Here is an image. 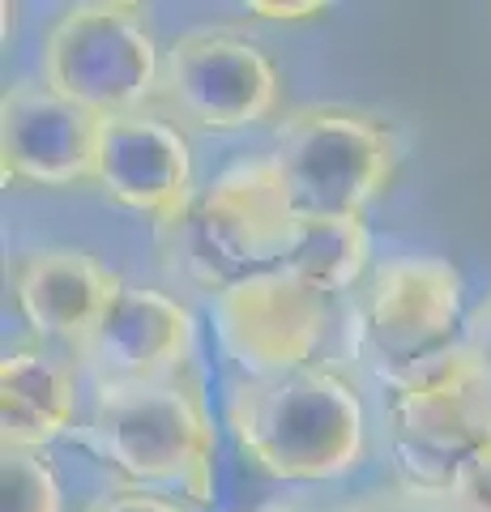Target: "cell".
<instances>
[{
    "mask_svg": "<svg viewBox=\"0 0 491 512\" xmlns=\"http://www.w3.org/2000/svg\"><path fill=\"white\" fill-rule=\"evenodd\" d=\"M257 18H269V22H304V18H321L325 5L316 0H304V5H269V0H252L248 5Z\"/></svg>",
    "mask_w": 491,
    "mask_h": 512,
    "instance_id": "21",
    "label": "cell"
},
{
    "mask_svg": "<svg viewBox=\"0 0 491 512\" xmlns=\"http://www.w3.org/2000/svg\"><path fill=\"white\" fill-rule=\"evenodd\" d=\"M274 167L299 214L363 218L398 175L402 146L389 120L359 107H295L274 133Z\"/></svg>",
    "mask_w": 491,
    "mask_h": 512,
    "instance_id": "5",
    "label": "cell"
},
{
    "mask_svg": "<svg viewBox=\"0 0 491 512\" xmlns=\"http://www.w3.org/2000/svg\"><path fill=\"white\" fill-rule=\"evenodd\" d=\"M193 355L197 320L188 303L137 282L120 286L94 333L73 350L77 372H86L94 389L180 380Z\"/></svg>",
    "mask_w": 491,
    "mask_h": 512,
    "instance_id": "10",
    "label": "cell"
},
{
    "mask_svg": "<svg viewBox=\"0 0 491 512\" xmlns=\"http://www.w3.org/2000/svg\"><path fill=\"white\" fill-rule=\"evenodd\" d=\"M103 116L60 99L43 82H13L0 103L5 180L35 188L94 184Z\"/></svg>",
    "mask_w": 491,
    "mask_h": 512,
    "instance_id": "12",
    "label": "cell"
},
{
    "mask_svg": "<svg viewBox=\"0 0 491 512\" xmlns=\"http://www.w3.org/2000/svg\"><path fill=\"white\" fill-rule=\"evenodd\" d=\"M372 265V235L363 218H342V214H299L295 248L287 265L295 278H304L329 299L351 291L363 282Z\"/></svg>",
    "mask_w": 491,
    "mask_h": 512,
    "instance_id": "15",
    "label": "cell"
},
{
    "mask_svg": "<svg viewBox=\"0 0 491 512\" xmlns=\"http://www.w3.org/2000/svg\"><path fill=\"white\" fill-rule=\"evenodd\" d=\"M94 188L120 210L150 218L167 231L197 201L193 146L176 124L146 111L103 120Z\"/></svg>",
    "mask_w": 491,
    "mask_h": 512,
    "instance_id": "11",
    "label": "cell"
},
{
    "mask_svg": "<svg viewBox=\"0 0 491 512\" xmlns=\"http://www.w3.org/2000/svg\"><path fill=\"white\" fill-rule=\"evenodd\" d=\"M257 512H287V508H257Z\"/></svg>",
    "mask_w": 491,
    "mask_h": 512,
    "instance_id": "22",
    "label": "cell"
},
{
    "mask_svg": "<svg viewBox=\"0 0 491 512\" xmlns=\"http://www.w3.org/2000/svg\"><path fill=\"white\" fill-rule=\"evenodd\" d=\"M82 440L124 487L180 495L205 508L218 487V440L205 393L193 380L94 389Z\"/></svg>",
    "mask_w": 491,
    "mask_h": 512,
    "instance_id": "2",
    "label": "cell"
},
{
    "mask_svg": "<svg viewBox=\"0 0 491 512\" xmlns=\"http://www.w3.org/2000/svg\"><path fill=\"white\" fill-rule=\"evenodd\" d=\"M163 77V52L146 5L82 0L47 26L39 47V82L60 99L103 120L137 116Z\"/></svg>",
    "mask_w": 491,
    "mask_h": 512,
    "instance_id": "4",
    "label": "cell"
},
{
    "mask_svg": "<svg viewBox=\"0 0 491 512\" xmlns=\"http://www.w3.org/2000/svg\"><path fill=\"white\" fill-rule=\"evenodd\" d=\"M124 286L94 252L82 248H35L13 265V308L30 333L47 342L82 346L103 320L107 303Z\"/></svg>",
    "mask_w": 491,
    "mask_h": 512,
    "instance_id": "13",
    "label": "cell"
},
{
    "mask_svg": "<svg viewBox=\"0 0 491 512\" xmlns=\"http://www.w3.org/2000/svg\"><path fill=\"white\" fill-rule=\"evenodd\" d=\"M466 333V282L432 252L380 261L359 291L355 350L376 380H398Z\"/></svg>",
    "mask_w": 491,
    "mask_h": 512,
    "instance_id": "7",
    "label": "cell"
},
{
    "mask_svg": "<svg viewBox=\"0 0 491 512\" xmlns=\"http://www.w3.org/2000/svg\"><path fill=\"white\" fill-rule=\"evenodd\" d=\"M210 320L227 363L240 367L244 380H261L312 363L334 320V299L291 269H269L214 295Z\"/></svg>",
    "mask_w": 491,
    "mask_h": 512,
    "instance_id": "9",
    "label": "cell"
},
{
    "mask_svg": "<svg viewBox=\"0 0 491 512\" xmlns=\"http://www.w3.org/2000/svg\"><path fill=\"white\" fill-rule=\"evenodd\" d=\"M385 423L406 483L440 491L491 440V372L457 338L385 384Z\"/></svg>",
    "mask_w": 491,
    "mask_h": 512,
    "instance_id": "6",
    "label": "cell"
},
{
    "mask_svg": "<svg viewBox=\"0 0 491 512\" xmlns=\"http://www.w3.org/2000/svg\"><path fill=\"white\" fill-rule=\"evenodd\" d=\"M167 231L180 274L205 295H223L235 282L287 265L299 210L274 158L257 154L218 171Z\"/></svg>",
    "mask_w": 491,
    "mask_h": 512,
    "instance_id": "3",
    "label": "cell"
},
{
    "mask_svg": "<svg viewBox=\"0 0 491 512\" xmlns=\"http://www.w3.org/2000/svg\"><path fill=\"white\" fill-rule=\"evenodd\" d=\"M321 512H449V508H445V500H440L436 491L402 483L398 491H372V495H359V500L321 508Z\"/></svg>",
    "mask_w": 491,
    "mask_h": 512,
    "instance_id": "18",
    "label": "cell"
},
{
    "mask_svg": "<svg viewBox=\"0 0 491 512\" xmlns=\"http://www.w3.org/2000/svg\"><path fill=\"white\" fill-rule=\"evenodd\" d=\"M436 495L449 512H491V440L474 448Z\"/></svg>",
    "mask_w": 491,
    "mask_h": 512,
    "instance_id": "17",
    "label": "cell"
},
{
    "mask_svg": "<svg viewBox=\"0 0 491 512\" xmlns=\"http://www.w3.org/2000/svg\"><path fill=\"white\" fill-rule=\"evenodd\" d=\"M462 338H466V346L483 359V367L491 372V295L466 316V333H462Z\"/></svg>",
    "mask_w": 491,
    "mask_h": 512,
    "instance_id": "20",
    "label": "cell"
},
{
    "mask_svg": "<svg viewBox=\"0 0 491 512\" xmlns=\"http://www.w3.org/2000/svg\"><path fill=\"white\" fill-rule=\"evenodd\" d=\"M158 99L201 133H240L278 107V69L244 35L184 30L163 52Z\"/></svg>",
    "mask_w": 491,
    "mask_h": 512,
    "instance_id": "8",
    "label": "cell"
},
{
    "mask_svg": "<svg viewBox=\"0 0 491 512\" xmlns=\"http://www.w3.org/2000/svg\"><path fill=\"white\" fill-rule=\"evenodd\" d=\"M223 419L240 457L278 483H334L368 453L363 397L334 367L235 380Z\"/></svg>",
    "mask_w": 491,
    "mask_h": 512,
    "instance_id": "1",
    "label": "cell"
},
{
    "mask_svg": "<svg viewBox=\"0 0 491 512\" xmlns=\"http://www.w3.org/2000/svg\"><path fill=\"white\" fill-rule=\"evenodd\" d=\"M86 512H184L176 500H167V495L158 491H141V487H116L99 495Z\"/></svg>",
    "mask_w": 491,
    "mask_h": 512,
    "instance_id": "19",
    "label": "cell"
},
{
    "mask_svg": "<svg viewBox=\"0 0 491 512\" xmlns=\"http://www.w3.org/2000/svg\"><path fill=\"white\" fill-rule=\"evenodd\" d=\"M77 372L39 346H13L0 363V440L5 448L43 453L77 427Z\"/></svg>",
    "mask_w": 491,
    "mask_h": 512,
    "instance_id": "14",
    "label": "cell"
},
{
    "mask_svg": "<svg viewBox=\"0 0 491 512\" xmlns=\"http://www.w3.org/2000/svg\"><path fill=\"white\" fill-rule=\"evenodd\" d=\"M5 500L0 512H65V487L43 453L5 448V470H0Z\"/></svg>",
    "mask_w": 491,
    "mask_h": 512,
    "instance_id": "16",
    "label": "cell"
}]
</instances>
